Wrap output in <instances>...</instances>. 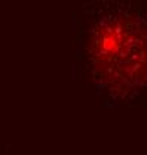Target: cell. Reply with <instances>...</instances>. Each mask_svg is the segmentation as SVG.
Instances as JSON below:
<instances>
[{"instance_id": "1", "label": "cell", "mask_w": 147, "mask_h": 155, "mask_svg": "<svg viewBox=\"0 0 147 155\" xmlns=\"http://www.w3.org/2000/svg\"><path fill=\"white\" fill-rule=\"evenodd\" d=\"M85 52L94 81L110 96L129 97L147 87V19L129 6L103 8Z\"/></svg>"}]
</instances>
